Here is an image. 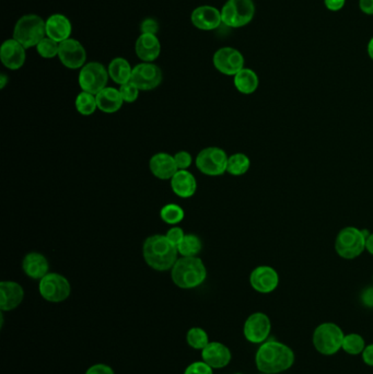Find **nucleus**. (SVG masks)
I'll list each match as a JSON object with an SVG mask.
<instances>
[{
    "label": "nucleus",
    "mask_w": 373,
    "mask_h": 374,
    "mask_svg": "<svg viewBox=\"0 0 373 374\" xmlns=\"http://www.w3.org/2000/svg\"><path fill=\"white\" fill-rule=\"evenodd\" d=\"M172 191L181 198L194 196L198 189V182L195 176L187 170H179L171 178Z\"/></svg>",
    "instance_id": "24"
},
{
    "label": "nucleus",
    "mask_w": 373,
    "mask_h": 374,
    "mask_svg": "<svg viewBox=\"0 0 373 374\" xmlns=\"http://www.w3.org/2000/svg\"><path fill=\"white\" fill-rule=\"evenodd\" d=\"M202 249V243L200 239L195 234H185L184 239L178 246V252L183 257L198 256Z\"/></svg>",
    "instance_id": "29"
},
{
    "label": "nucleus",
    "mask_w": 373,
    "mask_h": 374,
    "mask_svg": "<svg viewBox=\"0 0 373 374\" xmlns=\"http://www.w3.org/2000/svg\"><path fill=\"white\" fill-rule=\"evenodd\" d=\"M97 109L104 113H115L121 110L124 101L119 90L106 86V89L99 92L97 95Z\"/></svg>",
    "instance_id": "25"
},
{
    "label": "nucleus",
    "mask_w": 373,
    "mask_h": 374,
    "mask_svg": "<svg viewBox=\"0 0 373 374\" xmlns=\"http://www.w3.org/2000/svg\"><path fill=\"white\" fill-rule=\"evenodd\" d=\"M137 57L144 63H153L160 56L161 44L155 35H140L135 44Z\"/></svg>",
    "instance_id": "20"
},
{
    "label": "nucleus",
    "mask_w": 373,
    "mask_h": 374,
    "mask_svg": "<svg viewBox=\"0 0 373 374\" xmlns=\"http://www.w3.org/2000/svg\"><path fill=\"white\" fill-rule=\"evenodd\" d=\"M46 24V37L57 43L70 39L73 26L70 20L61 13H55L48 17Z\"/></svg>",
    "instance_id": "21"
},
{
    "label": "nucleus",
    "mask_w": 373,
    "mask_h": 374,
    "mask_svg": "<svg viewBox=\"0 0 373 374\" xmlns=\"http://www.w3.org/2000/svg\"><path fill=\"white\" fill-rule=\"evenodd\" d=\"M161 219L168 225H178L184 219V210L179 205L168 204L160 212Z\"/></svg>",
    "instance_id": "33"
},
{
    "label": "nucleus",
    "mask_w": 373,
    "mask_h": 374,
    "mask_svg": "<svg viewBox=\"0 0 373 374\" xmlns=\"http://www.w3.org/2000/svg\"><path fill=\"white\" fill-rule=\"evenodd\" d=\"M8 82L9 78L7 77V75H5V73H1V75H0V89H3L6 84H8Z\"/></svg>",
    "instance_id": "46"
},
{
    "label": "nucleus",
    "mask_w": 373,
    "mask_h": 374,
    "mask_svg": "<svg viewBox=\"0 0 373 374\" xmlns=\"http://www.w3.org/2000/svg\"><path fill=\"white\" fill-rule=\"evenodd\" d=\"M236 374H242V373H236Z\"/></svg>",
    "instance_id": "48"
},
{
    "label": "nucleus",
    "mask_w": 373,
    "mask_h": 374,
    "mask_svg": "<svg viewBox=\"0 0 373 374\" xmlns=\"http://www.w3.org/2000/svg\"><path fill=\"white\" fill-rule=\"evenodd\" d=\"M234 86L242 95H252L258 90L260 79L254 71L243 68L234 76Z\"/></svg>",
    "instance_id": "26"
},
{
    "label": "nucleus",
    "mask_w": 373,
    "mask_h": 374,
    "mask_svg": "<svg viewBox=\"0 0 373 374\" xmlns=\"http://www.w3.org/2000/svg\"><path fill=\"white\" fill-rule=\"evenodd\" d=\"M363 303L368 308H373V288H367L361 294Z\"/></svg>",
    "instance_id": "43"
},
{
    "label": "nucleus",
    "mask_w": 373,
    "mask_h": 374,
    "mask_svg": "<svg viewBox=\"0 0 373 374\" xmlns=\"http://www.w3.org/2000/svg\"><path fill=\"white\" fill-rule=\"evenodd\" d=\"M250 283L255 291L260 293H271L276 290L279 285V275L271 266H258L251 272Z\"/></svg>",
    "instance_id": "16"
},
{
    "label": "nucleus",
    "mask_w": 373,
    "mask_h": 374,
    "mask_svg": "<svg viewBox=\"0 0 373 374\" xmlns=\"http://www.w3.org/2000/svg\"><path fill=\"white\" fill-rule=\"evenodd\" d=\"M119 90L122 95V99H123L124 102L126 103L135 102L138 99L140 91L132 82L122 84Z\"/></svg>",
    "instance_id": "35"
},
{
    "label": "nucleus",
    "mask_w": 373,
    "mask_h": 374,
    "mask_svg": "<svg viewBox=\"0 0 373 374\" xmlns=\"http://www.w3.org/2000/svg\"><path fill=\"white\" fill-rule=\"evenodd\" d=\"M76 109L82 115H93L97 109V97L95 95L82 91L77 95Z\"/></svg>",
    "instance_id": "30"
},
{
    "label": "nucleus",
    "mask_w": 373,
    "mask_h": 374,
    "mask_svg": "<svg viewBox=\"0 0 373 374\" xmlns=\"http://www.w3.org/2000/svg\"><path fill=\"white\" fill-rule=\"evenodd\" d=\"M228 156L226 151L218 147L205 148L196 158V167L206 176H219L227 172Z\"/></svg>",
    "instance_id": "10"
},
{
    "label": "nucleus",
    "mask_w": 373,
    "mask_h": 374,
    "mask_svg": "<svg viewBox=\"0 0 373 374\" xmlns=\"http://www.w3.org/2000/svg\"><path fill=\"white\" fill-rule=\"evenodd\" d=\"M37 50L41 57L50 58L56 57L59 52V43L56 42L50 37H45L39 44L37 45Z\"/></svg>",
    "instance_id": "34"
},
{
    "label": "nucleus",
    "mask_w": 373,
    "mask_h": 374,
    "mask_svg": "<svg viewBox=\"0 0 373 374\" xmlns=\"http://www.w3.org/2000/svg\"><path fill=\"white\" fill-rule=\"evenodd\" d=\"M365 348V343L363 336H360L359 334H348V335H345L342 346V349L345 353H350L352 356H356V355L363 353Z\"/></svg>",
    "instance_id": "32"
},
{
    "label": "nucleus",
    "mask_w": 373,
    "mask_h": 374,
    "mask_svg": "<svg viewBox=\"0 0 373 374\" xmlns=\"http://www.w3.org/2000/svg\"><path fill=\"white\" fill-rule=\"evenodd\" d=\"M368 55L373 61V37L368 43Z\"/></svg>",
    "instance_id": "47"
},
{
    "label": "nucleus",
    "mask_w": 373,
    "mask_h": 374,
    "mask_svg": "<svg viewBox=\"0 0 373 374\" xmlns=\"http://www.w3.org/2000/svg\"><path fill=\"white\" fill-rule=\"evenodd\" d=\"M172 281L181 289H194L207 277V270L198 257H181L172 267Z\"/></svg>",
    "instance_id": "3"
},
{
    "label": "nucleus",
    "mask_w": 373,
    "mask_h": 374,
    "mask_svg": "<svg viewBox=\"0 0 373 374\" xmlns=\"http://www.w3.org/2000/svg\"><path fill=\"white\" fill-rule=\"evenodd\" d=\"M175 160V165L179 170H187L192 165L193 158L191 153L187 151L176 152L173 156Z\"/></svg>",
    "instance_id": "37"
},
{
    "label": "nucleus",
    "mask_w": 373,
    "mask_h": 374,
    "mask_svg": "<svg viewBox=\"0 0 373 374\" xmlns=\"http://www.w3.org/2000/svg\"><path fill=\"white\" fill-rule=\"evenodd\" d=\"M202 362L213 368V369H222L231 362L232 355L230 349L224 344L218 342H211L202 350Z\"/></svg>",
    "instance_id": "18"
},
{
    "label": "nucleus",
    "mask_w": 373,
    "mask_h": 374,
    "mask_svg": "<svg viewBox=\"0 0 373 374\" xmlns=\"http://www.w3.org/2000/svg\"><path fill=\"white\" fill-rule=\"evenodd\" d=\"M365 250L373 255V233L369 234L368 238L365 240Z\"/></svg>",
    "instance_id": "45"
},
{
    "label": "nucleus",
    "mask_w": 373,
    "mask_h": 374,
    "mask_svg": "<svg viewBox=\"0 0 373 374\" xmlns=\"http://www.w3.org/2000/svg\"><path fill=\"white\" fill-rule=\"evenodd\" d=\"M271 323L269 317L262 312L251 314L245 323V338L252 344L265 343L271 334Z\"/></svg>",
    "instance_id": "14"
},
{
    "label": "nucleus",
    "mask_w": 373,
    "mask_h": 374,
    "mask_svg": "<svg viewBox=\"0 0 373 374\" xmlns=\"http://www.w3.org/2000/svg\"><path fill=\"white\" fill-rule=\"evenodd\" d=\"M144 259L148 266L158 272L172 270L178 261V247L166 236H153L144 243Z\"/></svg>",
    "instance_id": "2"
},
{
    "label": "nucleus",
    "mask_w": 373,
    "mask_h": 374,
    "mask_svg": "<svg viewBox=\"0 0 373 374\" xmlns=\"http://www.w3.org/2000/svg\"><path fill=\"white\" fill-rule=\"evenodd\" d=\"M149 168L155 178L160 180H171L179 169L176 167L173 156L160 152L153 156L149 161Z\"/></svg>",
    "instance_id": "22"
},
{
    "label": "nucleus",
    "mask_w": 373,
    "mask_h": 374,
    "mask_svg": "<svg viewBox=\"0 0 373 374\" xmlns=\"http://www.w3.org/2000/svg\"><path fill=\"white\" fill-rule=\"evenodd\" d=\"M58 58L66 68L82 69L87 61V52L79 41L70 37L59 43Z\"/></svg>",
    "instance_id": "13"
},
{
    "label": "nucleus",
    "mask_w": 373,
    "mask_h": 374,
    "mask_svg": "<svg viewBox=\"0 0 373 374\" xmlns=\"http://www.w3.org/2000/svg\"><path fill=\"white\" fill-rule=\"evenodd\" d=\"M108 69L102 64L97 62L86 64L80 69L79 86L82 91L97 95L99 92L106 89L108 82Z\"/></svg>",
    "instance_id": "9"
},
{
    "label": "nucleus",
    "mask_w": 373,
    "mask_h": 374,
    "mask_svg": "<svg viewBox=\"0 0 373 374\" xmlns=\"http://www.w3.org/2000/svg\"><path fill=\"white\" fill-rule=\"evenodd\" d=\"M262 374H267V373H262Z\"/></svg>",
    "instance_id": "49"
},
{
    "label": "nucleus",
    "mask_w": 373,
    "mask_h": 374,
    "mask_svg": "<svg viewBox=\"0 0 373 374\" xmlns=\"http://www.w3.org/2000/svg\"><path fill=\"white\" fill-rule=\"evenodd\" d=\"M251 160L245 153L238 152L230 156L227 165V172L234 176H243L247 171L250 170Z\"/></svg>",
    "instance_id": "28"
},
{
    "label": "nucleus",
    "mask_w": 373,
    "mask_h": 374,
    "mask_svg": "<svg viewBox=\"0 0 373 374\" xmlns=\"http://www.w3.org/2000/svg\"><path fill=\"white\" fill-rule=\"evenodd\" d=\"M27 48L12 37L6 39L0 48V59L5 67L10 71H18L27 61Z\"/></svg>",
    "instance_id": "15"
},
{
    "label": "nucleus",
    "mask_w": 373,
    "mask_h": 374,
    "mask_svg": "<svg viewBox=\"0 0 373 374\" xmlns=\"http://www.w3.org/2000/svg\"><path fill=\"white\" fill-rule=\"evenodd\" d=\"M222 24L229 28H243L252 21L255 15L253 0H228L221 9Z\"/></svg>",
    "instance_id": "7"
},
{
    "label": "nucleus",
    "mask_w": 373,
    "mask_h": 374,
    "mask_svg": "<svg viewBox=\"0 0 373 374\" xmlns=\"http://www.w3.org/2000/svg\"><path fill=\"white\" fill-rule=\"evenodd\" d=\"M184 374H213V368L205 362H196L189 364Z\"/></svg>",
    "instance_id": "36"
},
{
    "label": "nucleus",
    "mask_w": 373,
    "mask_h": 374,
    "mask_svg": "<svg viewBox=\"0 0 373 374\" xmlns=\"http://www.w3.org/2000/svg\"><path fill=\"white\" fill-rule=\"evenodd\" d=\"M344 332L334 323L318 325L313 333V345L324 356H332L342 348Z\"/></svg>",
    "instance_id": "6"
},
{
    "label": "nucleus",
    "mask_w": 373,
    "mask_h": 374,
    "mask_svg": "<svg viewBox=\"0 0 373 374\" xmlns=\"http://www.w3.org/2000/svg\"><path fill=\"white\" fill-rule=\"evenodd\" d=\"M346 0H324L326 8L331 11H339L344 8Z\"/></svg>",
    "instance_id": "41"
},
{
    "label": "nucleus",
    "mask_w": 373,
    "mask_h": 374,
    "mask_svg": "<svg viewBox=\"0 0 373 374\" xmlns=\"http://www.w3.org/2000/svg\"><path fill=\"white\" fill-rule=\"evenodd\" d=\"M46 37V24L37 15H26L17 21L14 29V39L24 48H37V45Z\"/></svg>",
    "instance_id": "4"
},
{
    "label": "nucleus",
    "mask_w": 373,
    "mask_h": 374,
    "mask_svg": "<svg viewBox=\"0 0 373 374\" xmlns=\"http://www.w3.org/2000/svg\"><path fill=\"white\" fill-rule=\"evenodd\" d=\"M359 8L365 15H373V0H359Z\"/></svg>",
    "instance_id": "44"
},
{
    "label": "nucleus",
    "mask_w": 373,
    "mask_h": 374,
    "mask_svg": "<svg viewBox=\"0 0 373 374\" xmlns=\"http://www.w3.org/2000/svg\"><path fill=\"white\" fill-rule=\"evenodd\" d=\"M24 291L21 286L15 281L0 283V310L12 311L23 301Z\"/></svg>",
    "instance_id": "19"
},
{
    "label": "nucleus",
    "mask_w": 373,
    "mask_h": 374,
    "mask_svg": "<svg viewBox=\"0 0 373 374\" xmlns=\"http://www.w3.org/2000/svg\"><path fill=\"white\" fill-rule=\"evenodd\" d=\"M140 30H142V35H157L159 31L158 22L155 21V19H145L140 24Z\"/></svg>",
    "instance_id": "38"
},
{
    "label": "nucleus",
    "mask_w": 373,
    "mask_h": 374,
    "mask_svg": "<svg viewBox=\"0 0 373 374\" xmlns=\"http://www.w3.org/2000/svg\"><path fill=\"white\" fill-rule=\"evenodd\" d=\"M255 364L262 373H280L291 368L294 364V353L285 344L271 340L258 348Z\"/></svg>",
    "instance_id": "1"
},
{
    "label": "nucleus",
    "mask_w": 373,
    "mask_h": 374,
    "mask_svg": "<svg viewBox=\"0 0 373 374\" xmlns=\"http://www.w3.org/2000/svg\"><path fill=\"white\" fill-rule=\"evenodd\" d=\"M22 268L28 277L32 279H42L43 277L48 275L50 265L48 259L41 253L32 252V253L26 255L22 262Z\"/></svg>",
    "instance_id": "23"
},
{
    "label": "nucleus",
    "mask_w": 373,
    "mask_h": 374,
    "mask_svg": "<svg viewBox=\"0 0 373 374\" xmlns=\"http://www.w3.org/2000/svg\"><path fill=\"white\" fill-rule=\"evenodd\" d=\"M370 233L355 227H346L337 234L335 251L344 259H355L365 250V240Z\"/></svg>",
    "instance_id": "5"
},
{
    "label": "nucleus",
    "mask_w": 373,
    "mask_h": 374,
    "mask_svg": "<svg viewBox=\"0 0 373 374\" xmlns=\"http://www.w3.org/2000/svg\"><path fill=\"white\" fill-rule=\"evenodd\" d=\"M108 76L116 84H127L132 79L133 68L128 61L123 57H116L112 59L108 65Z\"/></svg>",
    "instance_id": "27"
},
{
    "label": "nucleus",
    "mask_w": 373,
    "mask_h": 374,
    "mask_svg": "<svg viewBox=\"0 0 373 374\" xmlns=\"http://www.w3.org/2000/svg\"><path fill=\"white\" fill-rule=\"evenodd\" d=\"M363 360L365 364L373 366V344L365 346V350L363 351Z\"/></svg>",
    "instance_id": "42"
},
{
    "label": "nucleus",
    "mask_w": 373,
    "mask_h": 374,
    "mask_svg": "<svg viewBox=\"0 0 373 374\" xmlns=\"http://www.w3.org/2000/svg\"><path fill=\"white\" fill-rule=\"evenodd\" d=\"M39 290L46 301L59 303L69 298L71 287L66 277L57 272H48L40 280Z\"/></svg>",
    "instance_id": "8"
},
{
    "label": "nucleus",
    "mask_w": 373,
    "mask_h": 374,
    "mask_svg": "<svg viewBox=\"0 0 373 374\" xmlns=\"http://www.w3.org/2000/svg\"><path fill=\"white\" fill-rule=\"evenodd\" d=\"M186 340L189 347L196 350H202L208 344L211 343L207 333L200 327H192L191 330H189Z\"/></svg>",
    "instance_id": "31"
},
{
    "label": "nucleus",
    "mask_w": 373,
    "mask_h": 374,
    "mask_svg": "<svg viewBox=\"0 0 373 374\" xmlns=\"http://www.w3.org/2000/svg\"><path fill=\"white\" fill-rule=\"evenodd\" d=\"M166 236L168 238L169 241L178 247L182 240L184 239L185 233L183 229L180 228V227H173L166 232Z\"/></svg>",
    "instance_id": "39"
},
{
    "label": "nucleus",
    "mask_w": 373,
    "mask_h": 374,
    "mask_svg": "<svg viewBox=\"0 0 373 374\" xmlns=\"http://www.w3.org/2000/svg\"><path fill=\"white\" fill-rule=\"evenodd\" d=\"M162 71L160 67L153 63L138 64L133 68L131 82L140 91H150L160 86L162 82Z\"/></svg>",
    "instance_id": "11"
},
{
    "label": "nucleus",
    "mask_w": 373,
    "mask_h": 374,
    "mask_svg": "<svg viewBox=\"0 0 373 374\" xmlns=\"http://www.w3.org/2000/svg\"><path fill=\"white\" fill-rule=\"evenodd\" d=\"M213 63L215 68L226 76L234 77L245 68V57L233 48H219L213 55Z\"/></svg>",
    "instance_id": "12"
},
{
    "label": "nucleus",
    "mask_w": 373,
    "mask_h": 374,
    "mask_svg": "<svg viewBox=\"0 0 373 374\" xmlns=\"http://www.w3.org/2000/svg\"><path fill=\"white\" fill-rule=\"evenodd\" d=\"M193 26L202 31H213L218 29L222 24L221 11L213 6H200L191 16Z\"/></svg>",
    "instance_id": "17"
},
{
    "label": "nucleus",
    "mask_w": 373,
    "mask_h": 374,
    "mask_svg": "<svg viewBox=\"0 0 373 374\" xmlns=\"http://www.w3.org/2000/svg\"><path fill=\"white\" fill-rule=\"evenodd\" d=\"M86 374H115L114 370L108 364H97L90 366Z\"/></svg>",
    "instance_id": "40"
}]
</instances>
